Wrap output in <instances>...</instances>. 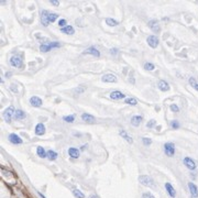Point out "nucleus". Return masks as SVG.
<instances>
[{
  "label": "nucleus",
  "instance_id": "obj_35",
  "mask_svg": "<svg viewBox=\"0 0 198 198\" xmlns=\"http://www.w3.org/2000/svg\"><path fill=\"white\" fill-rule=\"evenodd\" d=\"M169 109L172 110L173 112H178L179 111V108H178L177 105H175V103H173V105H171V107H169Z\"/></svg>",
  "mask_w": 198,
  "mask_h": 198
},
{
  "label": "nucleus",
  "instance_id": "obj_42",
  "mask_svg": "<svg viewBox=\"0 0 198 198\" xmlns=\"http://www.w3.org/2000/svg\"><path fill=\"white\" fill-rule=\"evenodd\" d=\"M194 88H195V89H196V90H197V92H198V83H197V84H196L195 86H194Z\"/></svg>",
  "mask_w": 198,
  "mask_h": 198
},
{
  "label": "nucleus",
  "instance_id": "obj_15",
  "mask_svg": "<svg viewBox=\"0 0 198 198\" xmlns=\"http://www.w3.org/2000/svg\"><path fill=\"white\" fill-rule=\"evenodd\" d=\"M110 98H111V99H117V100H119V99H124L126 96H124V94L119 92V90H113V92H110Z\"/></svg>",
  "mask_w": 198,
  "mask_h": 198
},
{
  "label": "nucleus",
  "instance_id": "obj_24",
  "mask_svg": "<svg viewBox=\"0 0 198 198\" xmlns=\"http://www.w3.org/2000/svg\"><path fill=\"white\" fill-rule=\"evenodd\" d=\"M36 154L39 155L41 158H47V152H45V150H44L42 147H37L36 148Z\"/></svg>",
  "mask_w": 198,
  "mask_h": 198
},
{
  "label": "nucleus",
  "instance_id": "obj_12",
  "mask_svg": "<svg viewBox=\"0 0 198 198\" xmlns=\"http://www.w3.org/2000/svg\"><path fill=\"white\" fill-rule=\"evenodd\" d=\"M82 119H83V121H85L86 123H89V124H92L96 122L95 117L92 115H89V113H83V115H82Z\"/></svg>",
  "mask_w": 198,
  "mask_h": 198
},
{
  "label": "nucleus",
  "instance_id": "obj_25",
  "mask_svg": "<svg viewBox=\"0 0 198 198\" xmlns=\"http://www.w3.org/2000/svg\"><path fill=\"white\" fill-rule=\"evenodd\" d=\"M149 26L153 30L154 32H158L160 29H158V20H152L149 22Z\"/></svg>",
  "mask_w": 198,
  "mask_h": 198
},
{
  "label": "nucleus",
  "instance_id": "obj_8",
  "mask_svg": "<svg viewBox=\"0 0 198 198\" xmlns=\"http://www.w3.org/2000/svg\"><path fill=\"white\" fill-rule=\"evenodd\" d=\"M83 54L84 55L90 54V55H94V56H96V57H99V56H100V52L98 51L95 46H90V47H88V49H86L85 51L83 52Z\"/></svg>",
  "mask_w": 198,
  "mask_h": 198
},
{
  "label": "nucleus",
  "instance_id": "obj_13",
  "mask_svg": "<svg viewBox=\"0 0 198 198\" xmlns=\"http://www.w3.org/2000/svg\"><path fill=\"white\" fill-rule=\"evenodd\" d=\"M188 188H189V192H190V194H192L193 197L197 198L198 197V187L196 186L194 183L189 182V183H188Z\"/></svg>",
  "mask_w": 198,
  "mask_h": 198
},
{
  "label": "nucleus",
  "instance_id": "obj_43",
  "mask_svg": "<svg viewBox=\"0 0 198 198\" xmlns=\"http://www.w3.org/2000/svg\"><path fill=\"white\" fill-rule=\"evenodd\" d=\"M37 194H39V196H40L41 198H45V197H44L43 195H42V194H41V193H37Z\"/></svg>",
  "mask_w": 198,
  "mask_h": 198
},
{
  "label": "nucleus",
  "instance_id": "obj_37",
  "mask_svg": "<svg viewBox=\"0 0 198 198\" xmlns=\"http://www.w3.org/2000/svg\"><path fill=\"white\" fill-rule=\"evenodd\" d=\"M155 123H156V121H155L154 119H152V120L148 121V123H147V127H148V128H154Z\"/></svg>",
  "mask_w": 198,
  "mask_h": 198
},
{
  "label": "nucleus",
  "instance_id": "obj_18",
  "mask_svg": "<svg viewBox=\"0 0 198 198\" xmlns=\"http://www.w3.org/2000/svg\"><path fill=\"white\" fill-rule=\"evenodd\" d=\"M119 134H120L121 138H123L128 143H130V144L133 143V139L128 134V132L127 131H124V130H120V131H119Z\"/></svg>",
  "mask_w": 198,
  "mask_h": 198
},
{
  "label": "nucleus",
  "instance_id": "obj_19",
  "mask_svg": "<svg viewBox=\"0 0 198 198\" xmlns=\"http://www.w3.org/2000/svg\"><path fill=\"white\" fill-rule=\"evenodd\" d=\"M26 112L21 109H18V110H16L15 117L13 118H15L16 120H23V119H26Z\"/></svg>",
  "mask_w": 198,
  "mask_h": 198
},
{
  "label": "nucleus",
  "instance_id": "obj_1",
  "mask_svg": "<svg viewBox=\"0 0 198 198\" xmlns=\"http://www.w3.org/2000/svg\"><path fill=\"white\" fill-rule=\"evenodd\" d=\"M139 182H140L143 186L147 187H155V183L154 179H153L151 176L149 175H141L139 176Z\"/></svg>",
  "mask_w": 198,
  "mask_h": 198
},
{
  "label": "nucleus",
  "instance_id": "obj_30",
  "mask_svg": "<svg viewBox=\"0 0 198 198\" xmlns=\"http://www.w3.org/2000/svg\"><path fill=\"white\" fill-rule=\"evenodd\" d=\"M57 18H58L57 13H51V12L49 13V21H50V23H51V22H55Z\"/></svg>",
  "mask_w": 198,
  "mask_h": 198
},
{
  "label": "nucleus",
  "instance_id": "obj_26",
  "mask_svg": "<svg viewBox=\"0 0 198 198\" xmlns=\"http://www.w3.org/2000/svg\"><path fill=\"white\" fill-rule=\"evenodd\" d=\"M124 102H126L127 105H131V106H137V105H138V100L133 97L126 98V99H124Z\"/></svg>",
  "mask_w": 198,
  "mask_h": 198
},
{
  "label": "nucleus",
  "instance_id": "obj_7",
  "mask_svg": "<svg viewBox=\"0 0 198 198\" xmlns=\"http://www.w3.org/2000/svg\"><path fill=\"white\" fill-rule=\"evenodd\" d=\"M49 13H50V12L47 11V10H43V11L41 12V23H42V26H47L50 24Z\"/></svg>",
  "mask_w": 198,
  "mask_h": 198
},
{
  "label": "nucleus",
  "instance_id": "obj_6",
  "mask_svg": "<svg viewBox=\"0 0 198 198\" xmlns=\"http://www.w3.org/2000/svg\"><path fill=\"white\" fill-rule=\"evenodd\" d=\"M147 43L149 44V46H151L152 49H156L158 45V37L155 35H150L147 39Z\"/></svg>",
  "mask_w": 198,
  "mask_h": 198
},
{
  "label": "nucleus",
  "instance_id": "obj_41",
  "mask_svg": "<svg viewBox=\"0 0 198 198\" xmlns=\"http://www.w3.org/2000/svg\"><path fill=\"white\" fill-rule=\"evenodd\" d=\"M110 53H111L112 55H116L118 53V50L117 49H115V47H113V49H111L110 50Z\"/></svg>",
  "mask_w": 198,
  "mask_h": 198
},
{
  "label": "nucleus",
  "instance_id": "obj_16",
  "mask_svg": "<svg viewBox=\"0 0 198 198\" xmlns=\"http://www.w3.org/2000/svg\"><path fill=\"white\" fill-rule=\"evenodd\" d=\"M45 133V126L43 123H37L36 127H35V134L41 137Z\"/></svg>",
  "mask_w": 198,
  "mask_h": 198
},
{
  "label": "nucleus",
  "instance_id": "obj_28",
  "mask_svg": "<svg viewBox=\"0 0 198 198\" xmlns=\"http://www.w3.org/2000/svg\"><path fill=\"white\" fill-rule=\"evenodd\" d=\"M47 158H49V160H51V161H54V160L57 158V153L55 152V151L50 150V151H47Z\"/></svg>",
  "mask_w": 198,
  "mask_h": 198
},
{
  "label": "nucleus",
  "instance_id": "obj_10",
  "mask_svg": "<svg viewBox=\"0 0 198 198\" xmlns=\"http://www.w3.org/2000/svg\"><path fill=\"white\" fill-rule=\"evenodd\" d=\"M30 103H31L32 107H41L42 106V99L40 97H37V96H33V97L30 98Z\"/></svg>",
  "mask_w": 198,
  "mask_h": 198
},
{
  "label": "nucleus",
  "instance_id": "obj_22",
  "mask_svg": "<svg viewBox=\"0 0 198 198\" xmlns=\"http://www.w3.org/2000/svg\"><path fill=\"white\" fill-rule=\"evenodd\" d=\"M61 32H62V33H65V34L72 35L75 33V29H74V26H66L65 28H62V29H61Z\"/></svg>",
  "mask_w": 198,
  "mask_h": 198
},
{
  "label": "nucleus",
  "instance_id": "obj_27",
  "mask_svg": "<svg viewBox=\"0 0 198 198\" xmlns=\"http://www.w3.org/2000/svg\"><path fill=\"white\" fill-rule=\"evenodd\" d=\"M106 23L109 26H118V24H119V22H118L116 19H113V18H107Z\"/></svg>",
  "mask_w": 198,
  "mask_h": 198
},
{
  "label": "nucleus",
  "instance_id": "obj_33",
  "mask_svg": "<svg viewBox=\"0 0 198 198\" xmlns=\"http://www.w3.org/2000/svg\"><path fill=\"white\" fill-rule=\"evenodd\" d=\"M179 122H178L177 120H173V121H171V128H172V129H178V128H179Z\"/></svg>",
  "mask_w": 198,
  "mask_h": 198
},
{
  "label": "nucleus",
  "instance_id": "obj_5",
  "mask_svg": "<svg viewBox=\"0 0 198 198\" xmlns=\"http://www.w3.org/2000/svg\"><path fill=\"white\" fill-rule=\"evenodd\" d=\"M183 162H184V165H185V166H186L188 169H190V171H194V169H196V166H197V165H196L195 161H194L193 158L186 156V158H184Z\"/></svg>",
  "mask_w": 198,
  "mask_h": 198
},
{
  "label": "nucleus",
  "instance_id": "obj_32",
  "mask_svg": "<svg viewBox=\"0 0 198 198\" xmlns=\"http://www.w3.org/2000/svg\"><path fill=\"white\" fill-rule=\"evenodd\" d=\"M63 120L66 121V122H73L75 120V115H72V116H65L63 117Z\"/></svg>",
  "mask_w": 198,
  "mask_h": 198
},
{
  "label": "nucleus",
  "instance_id": "obj_14",
  "mask_svg": "<svg viewBox=\"0 0 198 198\" xmlns=\"http://www.w3.org/2000/svg\"><path fill=\"white\" fill-rule=\"evenodd\" d=\"M165 189H166V192H167V194H168L169 196L172 198H175V196H176V190H175V188L172 186V184L171 183H166L165 184Z\"/></svg>",
  "mask_w": 198,
  "mask_h": 198
},
{
  "label": "nucleus",
  "instance_id": "obj_36",
  "mask_svg": "<svg viewBox=\"0 0 198 198\" xmlns=\"http://www.w3.org/2000/svg\"><path fill=\"white\" fill-rule=\"evenodd\" d=\"M66 23H67L66 19H61V20L58 21V26H60L61 29H62V28H65V26H66Z\"/></svg>",
  "mask_w": 198,
  "mask_h": 198
},
{
  "label": "nucleus",
  "instance_id": "obj_34",
  "mask_svg": "<svg viewBox=\"0 0 198 198\" xmlns=\"http://www.w3.org/2000/svg\"><path fill=\"white\" fill-rule=\"evenodd\" d=\"M142 142H143L144 145L149 147V145H151V143H152V140L150 138H142Z\"/></svg>",
  "mask_w": 198,
  "mask_h": 198
},
{
  "label": "nucleus",
  "instance_id": "obj_4",
  "mask_svg": "<svg viewBox=\"0 0 198 198\" xmlns=\"http://www.w3.org/2000/svg\"><path fill=\"white\" fill-rule=\"evenodd\" d=\"M164 152L167 156H174L175 154V144L173 142H167L164 144Z\"/></svg>",
  "mask_w": 198,
  "mask_h": 198
},
{
  "label": "nucleus",
  "instance_id": "obj_38",
  "mask_svg": "<svg viewBox=\"0 0 198 198\" xmlns=\"http://www.w3.org/2000/svg\"><path fill=\"white\" fill-rule=\"evenodd\" d=\"M142 198H155V197L151 193H144L143 195H142Z\"/></svg>",
  "mask_w": 198,
  "mask_h": 198
},
{
  "label": "nucleus",
  "instance_id": "obj_9",
  "mask_svg": "<svg viewBox=\"0 0 198 198\" xmlns=\"http://www.w3.org/2000/svg\"><path fill=\"white\" fill-rule=\"evenodd\" d=\"M8 138H9V141H10L12 144H22L23 143L22 139H21L18 134H16V133H10Z\"/></svg>",
  "mask_w": 198,
  "mask_h": 198
},
{
  "label": "nucleus",
  "instance_id": "obj_29",
  "mask_svg": "<svg viewBox=\"0 0 198 198\" xmlns=\"http://www.w3.org/2000/svg\"><path fill=\"white\" fill-rule=\"evenodd\" d=\"M73 194L76 198H85V195H84V193H82L79 189H74L73 190Z\"/></svg>",
  "mask_w": 198,
  "mask_h": 198
},
{
  "label": "nucleus",
  "instance_id": "obj_17",
  "mask_svg": "<svg viewBox=\"0 0 198 198\" xmlns=\"http://www.w3.org/2000/svg\"><path fill=\"white\" fill-rule=\"evenodd\" d=\"M68 155L72 158H79V150H78L77 148H69Z\"/></svg>",
  "mask_w": 198,
  "mask_h": 198
},
{
  "label": "nucleus",
  "instance_id": "obj_3",
  "mask_svg": "<svg viewBox=\"0 0 198 198\" xmlns=\"http://www.w3.org/2000/svg\"><path fill=\"white\" fill-rule=\"evenodd\" d=\"M10 65H11L12 67H16V68H22L23 67L22 58L19 57V55H13V56L10 58Z\"/></svg>",
  "mask_w": 198,
  "mask_h": 198
},
{
  "label": "nucleus",
  "instance_id": "obj_11",
  "mask_svg": "<svg viewBox=\"0 0 198 198\" xmlns=\"http://www.w3.org/2000/svg\"><path fill=\"white\" fill-rule=\"evenodd\" d=\"M101 81L103 83H116L117 82V77L112 74H106L101 77Z\"/></svg>",
  "mask_w": 198,
  "mask_h": 198
},
{
  "label": "nucleus",
  "instance_id": "obj_2",
  "mask_svg": "<svg viewBox=\"0 0 198 198\" xmlns=\"http://www.w3.org/2000/svg\"><path fill=\"white\" fill-rule=\"evenodd\" d=\"M2 116H3V119H5V121H6L7 123H10V122L12 121V117H15V108H13V106L8 107V108L3 111Z\"/></svg>",
  "mask_w": 198,
  "mask_h": 198
},
{
  "label": "nucleus",
  "instance_id": "obj_23",
  "mask_svg": "<svg viewBox=\"0 0 198 198\" xmlns=\"http://www.w3.org/2000/svg\"><path fill=\"white\" fill-rule=\"evenodd\" d=\"M158 86L162 92H167V90H169V85L166 81H160Z\"/></svg>",
  "mask_w": 198,
  "mask_h": 198
},
{
  "label": "nucleus",
  "instance_id": "obj_40",
  "mask_svg": "<svg viewBox=\"0 0 198 198\" xmlns=\"http://www.w3.org/2000/svg\"><path fill=\"white\" fill-rule=\"evenodd\" d=\"M189 84H190V86H192V87L195 86L196 84H197V83H196V79H195V78H194V77H190V78H189Z\"/></svg>",
  "mask_w": 198,
  "mask_h": 198
},
{
  "label": "nucleus",
  "instance_id": "obj_21",
  "mask_svg": "<svg viewBox=\"0 0 198 198\" xmlns=\"http://www.w3.org/2000/svg\"><path fill=\"white\" fill-rule=\"evenodd\" d=\"M53 49L51 45V42H45V43H42L40 45V51L43 52V53H46V52H50Z\"/></svg>",
  "mask_w": 198,
  "mask_h": 198
},
{
  "label": "nucleus",
  "instance_id": "obj_20",
  "mask_svg": "<svg viewBox=\"0 0 198 198\" xmlns=\"http://www.w3.org/2000/svg\"><path fill=\"white\" fill-rule=\"evenodd\" d=\"M142 120H143V117H142V116H133V117L131 118V123L134 127H139L141 122H142Z\"/></svg>",
  "mask_w": 198,
  "mask_h": 198
},
{
  "label": "nucleus",
  "instance_id": "obj_39",
  "mask_svg": "<svg viewBox=\"0 0 198 198\" xmlns=\"http://www.w3.org/2000/svg\"><path fill=\"white\" fill-rule=\"evenodd\" d=\"M50 3L53 5V6H55V7L60 6V1H58V0H50Z\"/></svg>",
  "mask_w": 198,
  "mask_h": 198
},
{
  "label": "nucleus",
  "instance_id": "obj_31",
  "mask_svg": "<svg viewBox=\"0 0 198 198\" xmlns=\"http://www.w3.org/2000/svg\"><path fill=\"white\" fill-rule=\"evenodd\" d=\"M154 67H155L154 64L149 63V62H147V63L144 64V69H145V71H153Z\"/></svg>",
  "mask_w": 198,
  "mask_h": 198
}]
</instances>
